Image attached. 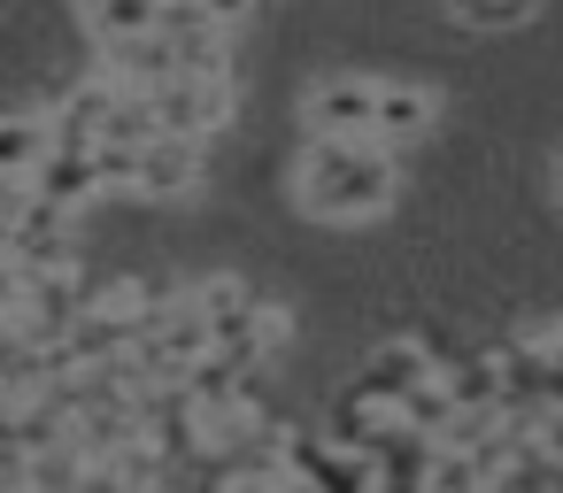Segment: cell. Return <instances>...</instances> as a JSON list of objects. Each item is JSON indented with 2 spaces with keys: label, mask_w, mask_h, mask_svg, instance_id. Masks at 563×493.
I'll use <instances>...</instances> for the list:
<instances>
[{
  "label": "cell",
  "mask_w": 563,
  "mask_h": 493,
  "mask_svg": "<svg viewBox=\"0 0 563 493\" xmlns=\"http://www.w3.org/2000/svg\"><path fill=\"white\" fill-rule=\"evenodd\" d=\"M32 485V439L16 432V408H0V493Z\"/></svg>",
  "instance_id": "16"
},
{
  "label": "cell",
  "mask_w": 563,
  "mask_h": 493,
  "mask_svg": "<svg viewBox=\"0 0 563 493\" xmlns=\"http://www.w3.org/2000/svg\"><path fill=\"white\" fill-rule=\"evenodd\" d=\"M163 132V109L147 86H117L109 93V116H101V147H147Z\"/></svg>",
  "instance_id": "10"
},
{
  "label": "cell",
  "mask_w": 563,
  "mask_h": 493,
  "mask_svg": "<svg viewBox=\"0 0 563 493\" xmlns=\"http://www.w3.org/2000/svg\"><path fill=\"white\" fill-rule=\"evenodd\" d=\"M432 124H440V93L386 78V93H378V139L386 147H417V139H432Z\"/></svg>",
  "instance_id": "8"
},
{
  "label": "cell",
  "mask_w": 563,
  "mask_h": 493,
  "mask_svg": "<svg viewBox=\"0 0 563 493\" xmlns=\"http://www.w3.org/2000/svg\"><path fill=\"white\" fill-rule=\"evenodd\" d=\"M201 9H209V16H217L224 32H240V24L255 16V0H201Z\"/></svg>",
  "instance_id": "18"
},
{
  "label": "cell",
  "mask_w": 563,
  "mask_h": 493,
  "mask_svg": "<svg viewBox=\"0 0 563 493\" xmlns=\"http://www.w3.org/2000/svg\"><path fill=\"white\" fill-rule=\"evenodd\" d=\"M186 63H178V47H170V32H147V40H124V47H109V78L117 86H170Z\"/></svg>",
  "instance_id": "9"
},
{
  "label": "cell",
  "mask_w": 563,
  "mask_h": 493,
  "mask_svg": "<svg viewBox=\"0 0 563 493\" xmlns=\"http://www.w3.org/2000/svg\"><path fill=\"white\" fill-rule=\"evenodd\" d=\"M440 9L463 24V32H517L540 16V0H440Z\"/></svg>",
  "instance_id": "14"
},
{
  "label": "cell",
  "mask_w": 563,
  "mask_h": 493,
  "mask_svg": "<svg viewBox=\"0 0 563 493\" xmlns=\"http://www.w3.org/2000/svg\"><path fill=\"white\" fill-rule=\"evenodd\" d=\"M201 186V139H186V132H155L147 147H140V178H132V193L140 201H186Z\"/></svg>",
  "instance_id": "4"
},
{
  "label": "cell",
  "mask_w": 563,
  "mask_h": 493,
  "mask_svg": "<svg viewBox=\"0 0 563 493\" xmlns=\"http://www.w3.org/2000/svg\"><path fill=\"white\" fill-rule=\"evenodd\" d=\"M32 193H47V201H63V209H86L93 193H109L101 186V163H93V147H70V139H55L47 147V163L32 170Z\"/></svg>",
  "instance_id": "7"
},
{
  "label": "cell",
  "mask_w": 563,
  "mask_h": 493,
  "mask_svg": "<svg viewBox=\"0 0 563 493\" xmlns=\"http://www.w3.org/2000/svg\"><path fill=\"white\" fill-rule=\"evenodd\" d=\"M394 416H401V408H386L378 393L347 385V393H332V416H324V432H332V439H347V447H378V432H386Z\"/></svg>",
  "instance_id": "13"
},
{
  "label": "cell",
  "mask_w": 563,
  "mask_h": 493,
  "mask_svg": "<svg viewBox=\"0 0 563 493\" xmlns=\"http://www.w3.org/2000/svg\"><path fill=\"white\" fill-rule=\"evenodd\" d=\"M86 32L101 47L147 40V32H163V0H86Z\"/></svg>",
  "instance_id": "12"
},
{
  "label": "cell",
  "mask_w": 563,
  "mask_h": 493,
  "mask_svg": "<svg viewBox=\"0 0 563 493\" xmlns=\"http://www.w3.org/2000/svg\"><path fill=\"white\" fill-rule=\"evenodd\" d=\"M16 293H24V262L0 247V309H16Z\"/></svg>",
  "instance_id": "17"
},
{
  "label": "cell",
  "mask_w": 563,
  "mask_h": 493,
  "mask_svg": "<svg viewBox=\"0 0 563 493\" xmlns=\"http://www.w3.org/2000/svg\"><path fill=\"white\" fill-rule=\"evenodd\" d=\"M155 109H163V132H186V139H217L232 132V70H178L170 86H155Z\"/></svg>",
  "instance_id": "3"
},
{
  "label": "cell",
  "mask_w": 563,
  "mask_h": 493,
  "mask_svg": "<svg viewBox=\"0 0 563 493\" xmlns=\"http://www.w3.org/2000/svg\"><path fill=\"white\" fill-rule=\"evenodd\" d=\"M378 93H386V78H355V70L309 78L301 132L309 139H378Z\"/></svg>",
  "instance_id": "2"
},
{
  "label": "cell",
  "mask_w": 563,
  "mask_h": 493,
  "mask_svg": "<svg viewBox=\"0 0 563 493\" xmlns=\"http://www.w3.org/2000/svg\"><path fill=\"white\" fill-rule=\"evenodd\" d=\"M401 424H417V432H432V439L455 424V393H448V378H440V370H432V378L401 401Z\"/></svg>",
  "instance_id": "15"
},
{
  "label": "cell",
  "mask_w": 563,
  "mask_h": 493,
  "mask_svg": "<svg viewBox=\"0 0 563 493\" xmlns=\"http://www.w3.org/2000/svg\"><path fill=\"white\" fill-rule=\"evenodd\" d=\"M47 147H55V116H40V109H9L0 116V186H32V170L47 163Z\"/></svg>",
  "instance_id": "6"
},
{
  "label": "cell",
  "mask_w": 563,
  "mask_h": 493,
  "mask_svg": "<svg viewBox=\"0 0 563 493\" xmlns=\"http://www.w3.org/2000/svg\"><path fill=\"white\" fill-rule=\"evenodd\" d=\"M455 408H509V378H501V355H455L440 362Z\"/></svg>",
  "instance_id": "11"
},
{
  "label": "cell",
  "mask_w": 563,
  "mask_h": 493,
  "mask_svg": "<svg viewBox=\"0 0 563 493\" xmlns=\"http://www.w3.org/2000/svg\"><path fill=\"white\" fill-rule=\"evenodd\" d=\"M432 370H440V362H432V347H424V339H378V347L363 355L355 385H363V393H378L386 408H401V401H409Z\"/></svg>",
  "instance_id": "5"
},
{
  "label": "cell",
  "mask_w": 563,
  "mask_h": 493,
  "mask_svg": "<svg viewBox=\"0 0 563 493\" xmlns=\"http://www.w3.org/2000/svg\"><path fill=\"white\" fill-rule=\"evenodd\" d=\"M401 147L386 139H309L294 163V209L317 224H371L401 193Z\"/></svg>",
  "instance_id": "1"
}]
</instances>
